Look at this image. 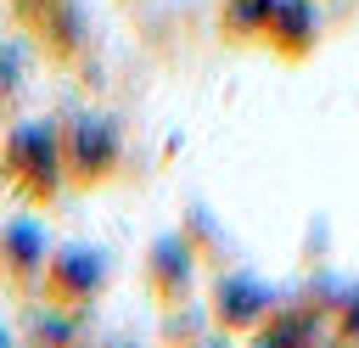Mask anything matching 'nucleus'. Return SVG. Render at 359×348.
Segmentation results:
<instances>
[{"label": "nucleus", "instance_id": "f257e3e1", "mask_svg": "<svg viewBox=\"0 0 359 348\" xmlns=\"http://www.w3.org/2000/svg\"><path fill=\"white\" fill-rule=\"evenodd\" d=\"M11 174L22 180L28 196H50V185L67 174L56 135L39 129V123H34V129H17V135H11Z\"/></svg>", "mask_w": 359, "mask_h": 348}, {"label": "nucleus", "instance_id": "f03ea898", "mask_svg": "<svg viewBox=\"0 0 359 348\" xmlns=\"http://www.w3.org/2000/svg\"><path fill=\"white\" fill-rule=\"evenodd\" d=\"M62 163H67V174H73L79 185H95V180L118 163V135H112V123L79 118L73 135H62Z\"/></svg>", "mask_w": 359, "mask_h": 348}, {"label": "nucleus", "instance_id": "7ed1b4c3", "mask_svg": "<svg viewBox=\"0 0 359 348\" xmlns=\"http://www.w3.org/2000/svg\"><path fill=\"white\" fill-rule=\"evenodd\" d=\"M213 309H219V326H230V331L264 326V314H269V286H258L252 275H224V281L213 286Z\"/></svg>", "mask_w": 359, "mask_h": 348}, {"label": "nucleus", "instance_id": "20e7f679", "mask_svg": "<svg viewBox=\"0 0 359 348\" xmlns=\"http://www.w3.org/2000/svg\"><path fill=\"white\" fill-rule=\"evenodd\" d=\"M264 45L280 51V56H303L314 45V11L303 0H275V11L264 22Z\"/></svg>", "mask_w": 359, "mask_h": 348}, {"label": "nucleus", "instance_id": "39448f33", "mask_svg": "<svg viewBox=\"0 0 359 348\" xmlns=\"http://www.w3.org/2000/svg\"><path fill=\"white\" fill-rule=\"evenodd\" d=\"M50 275H56V286H50L56 303H79V297H95V286H101V258L84 253V247H67V253H56Z\"/></svg>", "mask_w": 359, "mask_h": 348}, {"label": "nucleus", "instance_id": "423d86ee", "mask_svg": "<svg viewBox=\"0 0 359 348\" xmlns=\"http://www.w3.org/2000/svg\"><path fill=\"white\" fill-rule=\"evenodd\" d=\"M151 292H157L163 303H174V297L191 292V247H185L180 236H163V241L151 247Z\"/></svg>", "mask_w": 359, "mask_h": 348}, {"label": "nucleus", "instance_id": "0eeeda50", "mask_svg": "<svg viewBox=\"0 0 359 348\" xmlns=\"http://www.w3.org/2000/svg\"><path fill=\"white\" fill-rule=\"evenodd\" d=\"M269 11H275V0H224V34L230 39H252V34H264Z\"/></svg>", "mask_w": 359, "mask_h": 348}, {"label": "nucleus", "instance_id": "6e6552de", "mask_svg": "<svg viewBox=\"0 0 359 348\" xmlns=\"http://www.w3.org/2000/svg\"><path fill=\"white\" fill-rule=\"evenodd\" d=\"M337 337H342V342H359V292L342 297V309H337Z\"/></svg>", "mask_w": 359, "mask_h": 348}]
</instances>
